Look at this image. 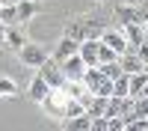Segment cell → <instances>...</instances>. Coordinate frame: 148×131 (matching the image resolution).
Masks as SVG:
<instances>
[{"instance_id": "cell-11", "label": "cell", "mask_w": 148, "mask_h": 131, "mask_svg": "<svg viewBox=\"0 0 148 131\" xmlns=\"http://www.w3.org/2000/svg\"><path fill=\"white\" fill-rule=\"evenodd\" d=\"M62 125H65L68 131H92V116H89V113H80V116L62 119Z\"/></svg>"}, {"instance_id": "cell-28", "label": "cell", "mask_w": 148, "mask_h": 131, "mask_svg": "<svg viewBox=\"0 0 148 131\" xmlns=\"http://www.w3.org/2000/svg\"><path fill=\"white\" fill-rule=\"evenodd\" d=\"M145 33H148V18H145Z\"/></svg>"}, {"instance_id": "cell-20", "label": "cell", "mask_w": 148, "mask_h": 131, "mask_svg": "<svg viewBox=\"0 0 148 131\" xmlns=\"http://www.w3.org/2000/svg\"><path fill=\"white\" fill-rule=\"evenodd\" d=\"M18 92V83L12 78H0V98H12Z\"/></svg>"}, {"instance_id": "cell-6", "label": "cell", "mask_w": 148, "mask_h": 131, "mask_svg": "<svg viewBox=\"0 0 148 131\" xmlns=\"http://www.w3.org/2000/svg\"><path fill=\"white\" fill-rule=\"evenodd\" d=\"M80 51V39H74V36H62V39H59V45H56V51L51 54L53 60H59V63H65L68 57H74Z\"/></svg>"}, {"instance_id": "cell-9", "label": "cell", "mask_w": 148, "mask_h": 131, "mask_svg": "<svg viewBox=\"0 0 148 131\" xmlns=\"http://www.w3.org/2000/svg\"><path fill=\"white\" fill-rule=\"evenodd\" d=\"M98 48H101V39H83L80 42V57L86 66H101L98 60Z\"/></svg>"}, {"instance_id": "cell-7", "label": "cell", "mask_w": 148, "mask_h": 131, "mask_svg": "<svg viewBox=\"0 0 148 131\" xmlns=\"http://www.w3.org/2000/svg\"><path fill=\"white\" fill-rule=\"evenodd\" d=\"M86 69H89V66L83 63V57H80V51L74 54V57H68L65 63H62V71H65V78H68V80H83V75H86Z\"/></svg>"}, {"instance_id": "cell-24", "label": "cell", "mask_w": 148, "mask_h": 131, "mask_svg": "<svg viewBox=\"0 0 148 131\" xmlns=\"http://www.w3.org/2000/svg\"><path fill=\"white\" fill-rule=\"evenodd\" d=\"M136 54H139V57L145 60V66H148V39H145V42H142V45L136 48Z\"/></svg>"}, {"instance_id": "cell-25", "label": "cell", "mask_w": 148, "mask_h": 131, "mask_svg": "<svg viewBox=\"0 0 148 131\" xmlns=\"http://www.w3.org/2000/svg\"><path fill=\"white\" fill-rule=\"evenodd\" d=\"M6 30H9V27L0 21V48H6Z\"/></svg>"}, {"instance_id": "cell-21", "label": "cell", "mask_w": 148, "mask_h": 131, "mask_svg": "<svg viewBox=\"0 0 148 131\" xmlns=\"http://www.w3.org/2000/svg\"><path fill=\"white\" fill-rule=\"evenodd\" d=\"M133 113L148 116V95H133Z\"/></svg>"}, {"instance_id": "cell-14", "label": "cell", "mask_w": 148, "mask_h": 131, "mask_svg": "<svg viewBox=\"0 0 148 131\" xmlns=\"http://www.w3.org/2000/svg\"><path fill=\"white\" fill-rule=\"evenodd\" d=\"M107 101H110V95H95L92 104L86 107V113H89L92 119H95V116H107Z\"/></svg>"}, {"instance_id": "cell-2", "label": "cell", "mask_w": 148, "mask_h": 131, "mask_svg": "<svg viewBox=\"0 0 148 131\" xmlns=\"http://www.w3.org/2000/svg\"><path fill=\"white\" fill-rule=\"evenodd\" d=\"M18 57H21V63H24V66L39 69L45 60L51 57V51H47V48H42V45H36V42H27V45H24L21 51H18Z\"/></svg>"}, {"instance_id": "cell-23", "label": "cell", "mask_w": 148, "mask_h": 131, "mask_svg": "<svg viewBox=\"0 0 148 131\" xmlns=\"http://www.w3.org/2000/svg\"><path fill=\"white\" fill-rule=\"evenodd\" d=\"M65 36H74V39H80V42H83V21H71V24H68V30H65Z\"/></svg>"}, {"instance_id": "cell-22", "label": "cell", "mask_w": 148, "mask_h": 131, "mask_svg": "<svg viewBox=\"0 0 148 131\" xmlns=\"http://www.w3.org/2000/svg\"><path fill=\"white\" fill-rule=\"evenodd\" d=\"M101 71H104V75L107 78H119V75H125V71H121V63H119V60H116V63H101Z\"/></svg>"}, {"instance_id": "cell-4", "label": "cell", "mask_w": 148, "mask_h": 131, "mask_svg": "<svg viewBox=\"0 0 148 131\" xmlns=\"http://www.w3.org/2000/svg\"><path fill=\"white\" fill-rule=\"evenodd\" d=\"M101 39H104L110 48H113V51H119V54L130 51V42H127V36H125V30H121V27H107Z\"/></svg>"}, {"instance_id": "cell-27", "label": "cell", "mask_w": 148, "mask_h": 131, "mask_svg": "<svg viewBox=\"0 0 148 131\" xmlns=\"http://www.w3.org/2000/svg\"><path fill=\"white\" fill-rule=\"evenodd\" d=\"M130 3H136V6H145V3H148V0H130Z\"/></svg>"}, {"instance_id": "cell-5", "label": "cell", "mask_w": 148, "mask_h": 131, "mask_svg": "<svg viewBox=\"0 0 148 131\" xmlns=\"http://www.w3.org/2000/svg\"><path fill=\"white\" fill-rule=\"evenodd\" d=\"M51 89H53V87L39 75V71H36V78L30 80V87H27V95H30V101H33V104H42L47 95H51Z\"/></svg>"}, {"instance_id": "cell-13", "label": "cell", "mask_w": 148, "mask_h": 131, "mask_svg": "<svg viewBox=\"0 0 148 131\" xmlns=\"http://www.w3.org/2000/svg\"><path fill=\"white\" fill-rule=\"evenodd\" d=\"M24 45H27V36L18 30V24H12V27L6 30V48H15V51H21Z\"/></svg>"}, {"instance_id": "cell-1", "label": "cell", "mask_w": 148, "mask_h": 131, "mask_svg": "<svg viewBox=\"0 0 148 131\" xmlns=\"http://www.w3.org/2000/svg\"><path fill=\"white\" fill-rule=\"evenodd\" d=\"M36 71H39V75H42L47 83H51L53 89H62V87H65V80H68V78H65V71H62V63H59V60H53V57H47Z\"/></svg>"}, {"instance_id": "cell-26", "label": "cell", "mask_w": 148, "mask_h": 131, "mask_svg": "<svg viewBox=\"0 0 148 131\" xmlns=\"http://www.w3.org/2000/svg\"><path fill=\"white\" fill-rule=\"evenodd\" d=\"M0 3H12V6H18V3H21V0H0Z\"/></svg>"}, {"instance_id": "cell-19", "label": "cell", "mask_w": 148, "mask_h": 131, "mask_svg": "<svg viewBox=\"0 0 148 131\" xmlns=\"http://www.w3.org/2000/svg\"><path fill=\"white\" fill-rule=\"evenodd\" d=\"M80 113H86V107L77 101V98H71V95H68V98H65V116L62 119H71V116H80Z\"/></svg>"}, {"instance_id": "cell-10", "label": "cell", "mask_w": 148, "mask_h": 131, "mask_svg": "<svg viewBox=\"0 0 148 131\" xmlns=\"http://www.w3.org/2000/svg\"><path fill=\"white\" fill-rule=\"evenodd\" d=\"M125 36H127V42H130V48H139L145 39H148V33H145V21H133V24H125Z\"/></svg>"}, {"instance_id": "cell-18", "label": "cell", "mask_w": 148, "mask_h": 131, "mask_svg": "<svg viewBox=\"0 0 148 131\" xmlns=\"http://www.w3.org/2000/svg\"><path fill=\"white\" fill-rule=\"evenodd\" d=\"M119 57H121V54H119V51H113V48H110V45L101 39V48H98V60H101V63H116Z\"/></svg>"}, {"instance_id": "cell-8", "label": "cell", "mask_w": 148, "mask_h": 131, "mask_svg": "<svg viewBox=\"0 0 148 131\" xmlns=\"http://www.w3.org/2000/svg\"><path fill=\"white\" fill-rule=\"evenodd\" d=\"M119 63H121V71H125V75H133V71H142L145 69V60L136 54V48L125 51V54L119 57Z\"/></svg>"}, {"instance_id": "cell-17", "label": "cell", "mask_w": 148, "mask_h": 131, "mask_svg": "<svg viewBox=\"0 0 148 131\" xmlns=\"http://www.w3.org/2000/svg\"><path fill=\"white\" fill-rule=\"evenodd\" d=\"M113 95H130V75H119L113 80Z\"/></svg>"}, {"instance_id": "cell-15", "label": "cell", "mask_w": 148, "mask_h": 131, "mask_svg": "<svg viewBox=\"0 0 148 131\" xmlns=\"http://www.w3.org/2000/svg\"><path fill=\"white\" fill-rule=\"evenodd\" d=\"M145 83H148V71L145 69L142 71H133V75H130V95H142Z\"/></svg>"}, {"instance_id": "cell-12", "label": "cell", "mask_w": 148, "mask_h": 131, "mask_svg": "<svg viewBox=\"0 0 148 131\" xmlns=\"http://www.w3.org/2000/svg\"><path fill=\"white\" fill-rule=\"evenodd\" d=\"M36 9H39V0H21L18 3V24H27L30 18H36Z\"/></svg>"}, {"instance_id": "cell-3", "label": "cell", "mask_w": 148, "mask_h": 131, "mask_svg": "<svg viewBox=\"0 0 148 131\" xmlns=\"http://www.w3.org/2000/svg\"><path fill=\"white\" fill-rule=\"evenodd\" d=\"M65 98H68L65 89H51V95H47L39 107H42L51 119H62V116H65Z\"/></svg>"}, {"instance_id": "cell-16", "label": "cell", "mask_w": 148, "mask_h": 131, "mask_svg": "<svg viewBox=\"0 0 148 131\" xmlns=\"http://www.w3.org/2000/svg\"><path fill=\"white\" fill-rule=\"evenodd\" d=\"M0 21H3L6 27L18 24V6H12V3H3V6H0Z\"/></svg>"}]
</instances>
